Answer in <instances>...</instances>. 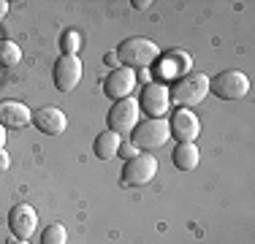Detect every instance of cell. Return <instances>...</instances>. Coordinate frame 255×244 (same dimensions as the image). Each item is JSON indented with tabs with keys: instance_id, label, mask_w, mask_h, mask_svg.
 I'll list each match as a JSON object with an SVG mask.
<instances>
[{
	"instance_id": "1",
	"label": "cell",
	"mask_w": 255,
	"mask_h": 244,
	"mask_svg": "<svg viewBox=\"0 0 255 244\" xmlns=\"http://www.w3.org/2000/svg\"><path fill=\"white\" fill-rule=\"evenodd\" d=\"M168 95H171V101L177 103L179 109L198 106V103L209 95V76L201 71L185 73V76H179L177 82H174V87L168 90Z\"/></svg>"
},
{
	"instance_id": "2",
	"label": "cell",
	"mask_w": 255,
	"mask_h": 244,
	"mask_svg": "<svg viewBox=\"0 0 255 244\" xmlns=\"http://www.w3.org/2000/svg\"><path fill=\"white\" fill-rule=\"evenodd\" d=\"M117 57L123 68H149L157 57H160V49H157L155 41L141 38V35H133V38H125L123 44L117 46Z\"/></svg>"
},
{
	"instance_id": "3",
	"label": "cell",
	"mask_w": 255,
	"mask_h": 244,
	"mask_svg": "<svg viewBox=\"0 0 255 244\" xmlns=\"http://www.w3.org/2000/svg\"><path fill=\"white\" fill-rule=\"evenodd\" d=\"M138 122H141V109H138V101L130 95V98H123V101H114V106L106 114V130L117 133L123 138L136 130Z\"/></svg>"
},
{
	"instance_id": "4",
	"label": "cell",
	"mask_w": 255,
	"mask_h": 244,
	"mask_svg": "<svg viewBox=\"0 0 255 244\" xmlns=\"http://www.w3.org/2000/svg\"><path fill=\"white\" fill-rule=\"evenodd\" d=\"M209 93L217 95L220 101H242L247 93H250V79H247L245 71H220L217 76H209Z\"/></svg>"
},
{
	"instance_id": "5",
	"label": "cell",
	"mask_w": 255,
	"mask_h": 244,
	"mask_svg": "<svg viewBox=\"0 0 255 244\" xmlns=\"http://www.w3.org/2000/svg\"><path fill=\"white\" fill-rule=\"evenodd\" d=\"M168 120L166 117H160V120H141L136 125V130L130 133V141L136 144V149H147V152H152V149H160L163 144L168 141Z\"/></svg>"
},
{
	"instance_id": "6",
	"label": "cell",
	"mask_w": 255,
	"mask_h": 244,
	"mask_svg": "<svg viewBox=\"0 0 255 244\" xmlns=\"http://www.w3.org/2000/svg\"><path fill=\"white\" fill-rule=\"evenodd\" d=\"M168 136L177 138V144H196L201 136V120L193 109H174L168 114Z\"/></svg>"
},
{
	"instance_id": "7",
	"label": "cell",
	"mask_w": 255,
	"mask_h": 244,
	"mask_svg": "<svg viewBox=\"0 0 255 244\" xmlns=\"http://www.w3.org/2000/svg\"><path fill=\"white\" fill-rule=\"evenodd\" d=\"M155 176H157V157L147 155V152H138L136 157L125 160V166H123V182L130 187H144Z\"/></svg>"
},
{
	"instance_id": "8",
	"label": "cell",
	"mask_w": 255,
	"mask_h": 244,
	"mask_svg": "<svg viewBox=\"0 0 255 244\" xmlns=\"http://www.w3.org/2000/svg\"><path fill=\"white\" fill-rule=\"evenodd\" d=\"M138 109L144 114H149V120H160L163 114H168L171 109V95H168V87L160 82H149L147 87L138 95Z\"/></svg>"
},
{
	"instance_id": "9",
	"label": "cell",
	"mask_w": 255,
	"mask_h": 244,
	"mask_svg": "<svg viewBox=\"0 0 255 244\" xmlns=\"http://www.w3.org/2000/svg\"><path fill=\"white\" fill-rule=\"evenodd\" d=\"M52 79L60 93H74L82 82V60L74 57V54H60L57 63H54Z\"/></svg>"
},
{
	"instance_id": "10",
	"label": "cell",
	"mask_w": 255,
	"mask_h": 244,
	"mask_svg": "<svg viewBox=\"0 0 255 244\" xmlns=\"http://www.w3.org/2000/svg\"><path fill=\"white\" fill-rule=\"evenodd\" d=\"M35 228H38V215H35V209L30 204H14L8 212V231L14 239L19 242H27L30 236L35 234Z\"/></svg>"
},
{
	"instance_id": "11",
	"label": "cell",
	"mask_w": 255,
	"mask_h": 244,
	"mask_svg": "<svg viewBox=\"0 0 255 244\" xmlns=\"http://www.w3.org/2000/svg\"><path fill=\"white\" fill-rule=\"evenodd\" d=\"M30 125H35V130L44 133V136H63L68 130V117L57 106H41L33 112V122Z\"/></svg>"
},
{
	"instance_id": "12",
	"label": "cell",
	"mask_w": 255,
	"mask_h": 244,
	"mask_svg": "<svg viewBox=\"0 0 255 244\" xmlns=\"http://www.w3.org/2000/svg\"><path fill=\"white\" fill-rule=\"evenodd\" d=\"M136 71L130 68H114L112 73H109L106 79H103V93H106L109 98H114V101H123V98H130L133 90H136Z\"/></svg>"
},
{
	"instance_id": "13",
	"label": "cell",
	"mask_w": 255,
	"mask_h": 244,
	"mask_svg": "<svg viewBox=\"0 0 255 244\" xmlns=\"http://www.w3.org/2000/svg\"><path fill=\"white\" fill-rule=\"evenodd\" d=\"M33 112L22 101H0V125L3 127H27Z\"/></svg>"
},
{
	"instance_id": "14",
	"label": "cell",
	"mask_w": 255,
	"mask_h": 244,
	"mask_svg": "<svg viewBox=\"0 0 255 244\" xmlns=\"http://www.w3.org/2000/svg\"><path fill=\"white\" fill-rule=\"evenodd\" d=\"M120 144H123V138H120L117 133L103 130L101 136H95V141H93V152H95V157H98V160H114V157H117Z\"/></svg>"
},
{
	"instance_id": "15",
	"label": "cell",
	"mask_w": 255,
	"mask_h": 244,
	"mask_svg": "<svg viewBox=\"0 0 255 244\" xmlns=\"http://www.w3.org/2000/svg\"><path fill=\"white\" fill-rule=\"evenodd\" d=\"M174 166L179 171H193L201 163V152H198L196 144H177L174 146V155H171Z\"/></svg>"
},
{
	"instance_id": "16",
	"label": "cell",
	"mask_w": 255,
	"mask_h": 244,
	"mask_svg": "<svg viewBox=\"0 0 255 244\" xmlns=\"http://www.w3.org/2000/svg\"><path fill=\"white\" fill-rule=\"evenodd\" d=\"M22 63V49L14 41H0V68H16Z\"/></svg>"
},
{
	"instance_id": "17",
	"label": "cell",
	"mask_w": 255,
	"mask_h": 244,
	"mask_svg": "<svg viewBox=\"0 0 255 244\" xmlns=\"http://www.w3.org/2000/svg\"><path fill=\"white\" fill-rule=\"evenodd\" d=\"M41 244H68V231L63 223H49L41 234Z\"/></svg>"
},
{
	"instance_id": "18",
	"label": "cell",
	"mask_w": 255,
	"mask_h": 244,
	"mask_svg": "<svg viewBox=\"0 0 255 244\" xmlns=\"http://www.w3.org/2000/svg\"><path fill=\"white\" fill-rule=\"evenodd\" d=\"M79 49H82V35H79V30H65V33L60 35V52L79 57Z\"/></svg>"
},
{
	"instance_id": "19",
	"label": "cell",
	"mask_w": 255,
	"mask_h": 244,
	"mask_svg": "<svg viewBox=\"0 0 255 244\" xmlns=\"http://www.w3.org/2000/svg\"><path fill=\"white\" fill-rule=\"evenodd\" d=\"M136 155H138V149H136V144H133V141H123V144H120L117 157H123V160H130V157H136Z\"/></svg>"
},
{
	"instance_id": "20",
	"label": "cell",
	"mask_w": 255,
	"mask_h": 244,
	"mask_svg": "<svg viewBox=\"0 0 255 244\" xmlns=\"http://www.w3.org/2000/svg\"><path fill=\"white\" fill-rule=\"evenodd\" d=\"M103 65H109V68H120V57H117V52H106L103 54Z\"/></svg>"
},
{
	"instance_id": "21",
	"label": "cell",
	"mask_w": 255,
	"mask_h": 244,
	"mask_svg": "<svg viewBox=\"0 0 255 244\" xmlns=\"http://www.w3.org/2000/svg\"><path fill=\"white\" fill-rule=\"evenodd\" d=\"M8 166H11V155L5 149H0V171H8Z\"/></svg>"
},
{
	"instance_id": "22",
	"label": "cell",
	"mask_w": 255,
	"mask_h": 244,
	"mask_svg": "<svg viewBox=\"0 0 255 244\" xmlns=\"http://www.w3.org/2000/svg\"><path fill=\"white\" fill-rule=\"evenodd\" d=\"M5 14H8V3H5V0H0V22L5 19Z\"/></svg>"
},
{
	"instance_id": "23",
	"label": "cell",
	"mask_w": 255,
	"mask_h": 244,
	"mask_svg": "<svg viewBox=\"0 0 255 244\" xmlns=\"http://www.w3.org/2000/svg\"><path fill=\"white\" fill-rule=\"evenodd\" d=\"M5 138H8V136H5V127L0 125V149H5Z\"/></svg>"
},
{
	"instance_id": "24",
	"label": "cell",
	"mask_w": 255,
	"mask_h": 244,
	"mask_svg": "<svg viewBox=\"0 0 255 244\" xmlns=\"http://www.w3.org/2000/svg\"><path fill=\"white\" fill-rule=\"evenodd\" d=\"M147 0H136V3H133V8H138V11H144V8H147Z\"/></svg>"
},
{
	"instance_id": "25",
	"label": "cell",
	"mask_w": 255,
	"mask_h": 244,
	"mask_svg": "<svg viewBox=\"0 0 255 244\" xmlns=\"http://www.w3.org/2000/svg\"><path fill=\"white\" fill-rule=\"evenodd\" d=\"M11 244H27V242H19V239H14V242H11Z\"/></svg>"
}]
</instances>
